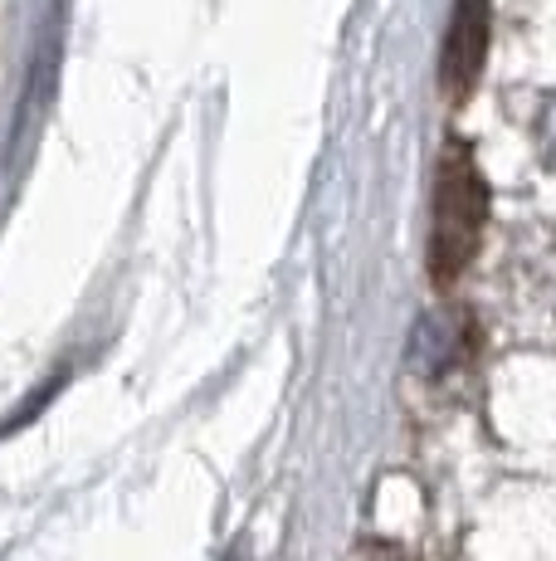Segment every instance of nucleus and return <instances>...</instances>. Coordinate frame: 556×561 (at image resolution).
<instances>
[{
	"instance_id": "f257e3e1",
	"label": "nucleus",
	"mask_w": 556,
	"mask_h": 561,
	"mask_svg": "<svg viewBox=\"0 0 556 561\" xmlns=\"http://www.w3.org/2000/svg\"><path fill=\"white\" fill-rule=\"evenodd\" d=\"M488 191L464 142H449L435 171V230H430V278L449 284L468 268L478 240H484Z\"/></svg>"
},
{
	"instance_id": "f03ea898",
	"label": "nucleus",
	"mask_w": 556,
	"mask_h": 561,
	"mask_svg": "<svg viewBox=\"0 0 556 561\" xmlns=\"http://www.w3.org/2000/svg\"><path fill=\"white\" fill-rule=\"evenodd\" d=\"M484 54H488V0H454V20L444 35V89L454 99H464L484 73Z\"/></svg>"
},
{
	"instance_id": "7ed1b4c3",
	"label": "nucleus",
	"mask_w": 556,
	"mask_h": 561,
	"mask_svg": "<svg viewBox=\"0 0 556 561\" xmlns=\"http://www.w3.org/2000/svg\"><path fill=\"white\" fill-rule=\"evenodd\" d=\"M468 352H474V322H468V312L440 308V312H425L420 318L415 342H410V362L420 366L425 376H444L449 366H459Z\"/></svg>"
},
{
	"instance_id": "20e7f679",
	"label": "nucleus",
	"mask_w": 556,
	"mask_h": 561,
	"mask_svg": "<svg viewBox=\"0 0 556 561\" xmlns=\"http://www.w3.org/2000/svg\"><path fill=\"white\" fill-rule=\"evenodd\" d=\"M367 561H405L401 552H377V557H367Z\"/></svg>"
},
{
	"instance_id": "39448f33",
	"label": "nucleus",
	"mask_w": 556,
	"mask_h": 561,
	"mask_svg": "<svg viewBox=\"0 0 556 561\" xmlns=\"http://www.w3.org/2000/svg\"><path fill=\"white\" fill-rule=\"evenodd\" d=\"M230 561H250V557H244V552H234V557H230Z\"/></svg>"
}]
</instances>
